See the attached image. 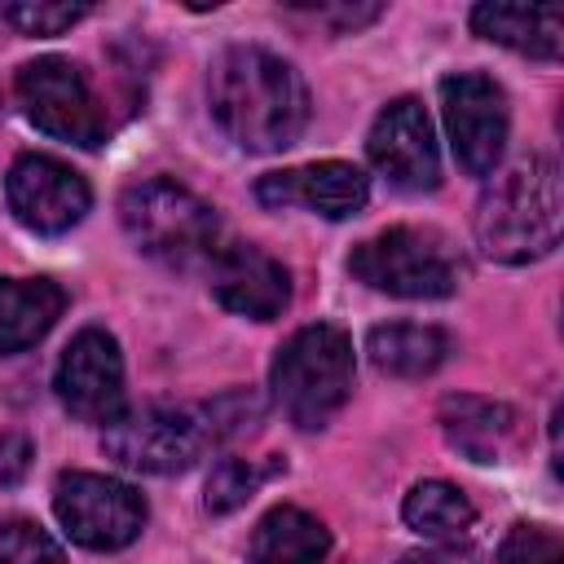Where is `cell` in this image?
<instances>
[{"label": "cell", "instance_id": "6", "mask_svg": "<svg viewBox=\"0 0 564 564\" xmlns=\"http://www.w3.org/2000/svg\"><path fill=\"white\" fill-rule=\"evenodd\" d=\"M348 273L397 300H445L463 282V260L441 229L392 225L352 247Z\"/></svg>", "mask_w": 564, "mask_h": 564}, {"label": "cell", "instance_id": "3", "mask_svg": "<svg viewBox=\"0 0 564 564\" xmlns=\"http://www.w3.org/2000/svg\"><path fill=\"white\" fill-rule=\"evenodd\" d=\"M564 220L560 167L551 159H524L498 172L471 212L476 247L498 264H529L555 251Z\"/></svg>", "mask_w": 564, "mask_h": 564}, {"label": "cell", "instance_id": "10", "mask_svg": "<svg viewBox=\"0 0 564 564\" xmlns=\"http://www.w3.org/2000/svg\"><path fill=\"white\" fill-rule=\"evenodd\" d=\"M57 401L84 423H115L123 414V352L101 326H84L57 357Z\"/></svg>", "mask_w": 564, "mask_h": 564}, {"label": "cell", "instance_id": "4", "mask_svg": "<svg viewBox=\"0 0 564 564\" xmlns=\"http://www.w3.org/2000/svg\"><path fill=\"white\" fill-rule=\"evenodd\" d=\"M119 225L141 256L167 269H207L225 247V225L216 207L172 176L128 185L119 194Z\"/></svg>", "mask_w": 564, "mask_h": 564}, {"label": "cell", "instance_id": "22", "mask_svg": "<svg viewBox=\"0 0 564 564\" xmlns=\"http://www.w3.org/2000/svg\"><path fill=\"white\" fill-rule=\"evenodd\" d=\"M0 564H66L62 542L35 520H0Z\"/></svg>", "mask_w": 564, "mask_h": 564}, {"label": "cell", "instance_id": "26", "mask_svg": "<svg viewBox=\"0 0 564 564\" xmlns=\"http://www.w3.org/2000/svg\"><path fill=\"white\" fill-rule=\"evenodd\" d=\"M401 564H471V555L454 546H423V551H405Z\"/></svg>", "mask_w": 564, "mask_h": 564}, {"label": "cell", "instance_id": "1", "mask_svg": "<svg viewBox=\"0 0 564 564\" xmlns=\"http://www.w3.org/2000/svg\"><path fill=\"white\" fill-rule=\"evenodd\" d=\"M207 106L238 150L273 154L300 141L308 123V84L286 57L260 44H234L212 62Z\"/></svg>", "mask_w": 564, "mask_h": 564}, {"label": "cell", "instance_id": "25", "mask_svg": "<svg viewBox=\"0 0 564 564\" xmlns=\"http://www.w3.org/2000/svg\"><path fill=\"white\" fill-rule=\"evenodd\" d=\"M31 458H35V445L22 432H4L0 436V489H18L31 471Z\"/></svg>", "mask_w": 564, "mask_h": 564}, {"label": "cell", "instance_id": "2", "mask_svg": "<svg viewBox=\"0 0 564 564\" xmlns=\"http://www.w3.org/2000/svg\"><path fill=\"white\" fill-rule=\"evenodd\" d=\"M247 419H256L251 392H225L207 405H145L106 423L101 449L128 471L176 476L189 471L225 436L242 432Z\"/></svg>", "mask_w": 564, "mask_h": 564}, {"label": "cell", "instance_id": "14", "mask_svg": "<svg viewBox=\"0 0 564 564\" xmlns=\"http://www.w3.org/2000/svg\"><path fill=\"white\" fill-rule=\"evenodd\" d=\"M212 295L251 322H273L291 304V273L282 260H273L256 242H225L216 260L207 264Z\"/></svg>", "mask_w": 564, "mask_h": 564}, {"label": "cell", "instance_id": "8", "mask_svg": "<svg viewBox=\"0 0 564 564\" xmlns=\"http://www.w3.org/2000/svg\"><path fill=\"white\" fill-rule=\"evenodd\" d=\"M53 516L70 542L88 551H119L145 529V498L97 471H62L53 485Z\"/></svg>", "mask_w": 564, "mask_h": 564}, {"label": "cell", "instance_id": "16", "mask_svg": "<svg viewBox=\"0 0 564 564\" xmlns=\"http://www.w3.org/2000/svg\"><path fill=\"white\" fill-rule=\"evenodd\" d=\"M471 31L511 53L555 62L564 48V9L560 4H502L485 0L471 9Z\"/></svg>", "mask_w": 564, "mask_h": 564}, {"label": "cell", "instance_id": "15", "mask_svg": "<svg viewBox=\"0 0 564 564\" xmlns=\"http://www.w3.org/2000/svg\"><path fill=\"white\" fill-rule=\"evenodd\" d=\"M436 423H441L445 445L454 454H463L467 463H480V467L507 463L524 441L520 414L494 397H471V392L445 397L436 410Z\"/></svg>", "mask_w": 564, "mask_h": 564}, {"label": "cell", "instance_id": "24", "mask_svg": "<svg viewBox=\"0 0 564 564\" xmlns=\"http://www.w3.org/2000/svg\"><path fill=\"white\" fill-rule=\"evenodd\" d=\"M0 18L18 35H62L79 18H88V4H40V0H22V4H4Z\"/></svg>", "mask_w": 564, "mask_h": 564}, {"label": "cell", "instance_id": "5", "mask_svg": "<svg viewBox=\"0 0 564 564\" xmlns=\"http://www.w3.org/2000/svg\"><path fill=\"white\" fill-rule=\"evenodd\" d=\"M352 339L330 322H313L278 348L269 366V388L300 432H322L344 410L352 392Z\"/></svg>", "mask_w": 564, "mask_h": 564}, {"label": "cell", "instance_id": "20", "mask_svg": "<svg viewBox=\"0 0 564 564\" xmlns=\"http://www.w3.org/2000/svg\"><path fill=\"white\" fill-rule=\"evenodd\" d=\"M401 520H405L414 533H423V538L449 542V538H458V533L471 529L476 507H471V498H467L458 485H449V480H419V485L405 494V502H401Z\"/></svg>", "mask_w": 564, "mask_h": 564}, {"label": "cell", "instance_id": "12", "mask_svg": "<svg viewBox=\"0 0 564 564\" xmlns=\"http://www.w3.org/2000/svg\"><path fill=\"white\" fill-rule=\"evenodd\" d=\"M366 154L379 167V176H388L405 194H423L441 185V154H436L432 119L423 101L414 97H397L379 110L366 137Z\"/></svg>", "mask_w": 564, "mask_h": 564}, {"label": "cell", "instance_id": "17", "mask_svg": "<svg viewBox=\"0 0 564 564\" xmlns=\"http://www.w3.org/2000/svg\"><path fill=\"white\" fill-rule=\"evenodd\" d=\"M66 308L53 278H0V357L40 344Z\"/></svg>", "mask_w": 564, "mask_h": 564}, {"label": "cell", "instance_id": "18", "mask_svg": "<svg viewBox=\"0 0 564 564\" xmlns=\"http://www.w3.org/2000/svg\"><path fill=\"white\" fill-rule=\"evenodd\" d=\"M247 555H251V564H326L330 560V533L304 507L282 502V507L260 516Z\"/></svg>", "mask_w": 564, "mask_h": 564}, {"label": "cell", "instance_id": "9", "mask_svg": "<svg viewBox=\"0 0 564 564\" xmlns=\"http://www.w3.org/2000/svg\"><path fill=\"white\" fill-rule=\"evenodd\" d=\"M441 119L449 132V150L467 176H489L502 159L511 110L498 79L480 70H458L441 79Z\"/></svg>", "mask_w": 564, "mask_h": 564}, {"label": "cell", "instance_id": "13", "mask_svg": "<svg viewBox=\"0 0 564 564\" xmlns=\"http://www.w3.org/2000/svg\"><path fill=\"white\" fill-rule=\"evenodd\" d=\"M256 198L264 207H308L326 220H348L366 207L370 181L357 163L322 159V163H300V167H282V172L260 176Z\"/></svg>", "mask_w": 564, "mask_h": 564}, {"label": "cell", "instance_id": "7", "mask_svg": "<svg viewBox=\"0 0 564 564\" xmlns=\"http://www.w3.org/2000/svg\"><path fill=\"white\" fill-rule=\"evenodd\" d=\"M13 93H18L22 115H26L40 132H48V137H57V141L97 150V145L106 141V132H110L106 110H101V101L93 97L88 75H84L70 57H35V62L18 66Z\"/></svg>", "mask_w": 564, "mask_h": 564}, {"label": "cell", "instance_id": "11", "mask_svg": "<svg viewBox=\"0 0 564 564\" xmlns=\"http://www.w3.org/2000/svg\"><path fill=\"white\" fill-rule=\"evenodd\" d=\"M4 194H9V212L18 216V225H26L31 234H44V238L66 234L93 207L88 181L70 163H62L53 154H22V159H13Z\"/></svg>", "mask_w": 564, "mask_h": 564}, {"label": "cell", "instance_id": "19", "mask_svg": "<svg viewBox=\"0 0 564 564\" xmlns=\"http://www.w3.org/2000/svg\"><path fill=\"white\" fill-rule=\"evenodd\" d=\"M366 357L375 370L397 375V379H423L449 357V335L441 326L423 322H383L366 335Z\"/></svg>", "mask_w": 564, "mask_h": 564}, {"label": "cell", "instance_id": "23", "mask_svg": "<svg viewBox=\"0 0 564 564\" xmlns=\"http://www.w3.org/2000/svg\"><path fill=\"white\" fill-rule=\"evenodd\" d=\"M498 564H564V542L551 524H511L502 546H498Z\"/></svg>", "mask_w": 564, "mask_h": 564}, {"label": "cell", "instance_id": "21", "mask_svg": "<svg viewBox=\"0 0 564 564\" xmlns=\"http://www.w3.org/2000/svg\"><path fill=\"white\" fill-rule=\"evenodd\" d=\"M278 471H282V458H269V463H256V458H220L212 467V476H207V511L212 516L238 511Z\"/></svg>", "mask_w": 564, "mask_h": 564}]
</instances>
